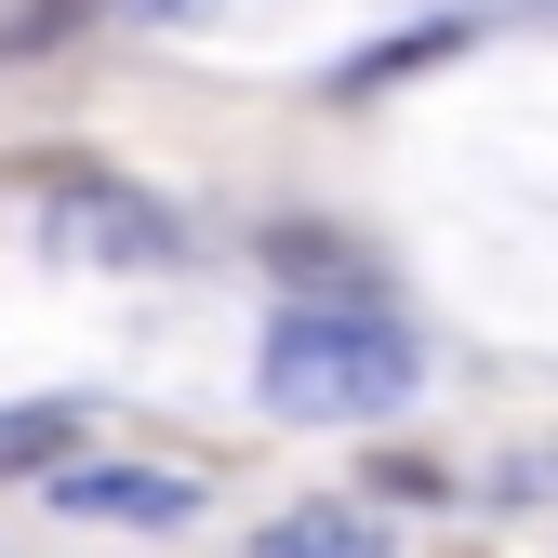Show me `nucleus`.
<instances>
[{
  "label": "nucleus",
  "mask_w": 558,
  "mask_h": 558,
  "mask_svg": "<svg viewBox=\"0 0 558 558\" xmlns=\"http://www.w3.org/2000/svg\"><path fill=\"white\" fill-rule=\"evenodd\" d=\"M40 253H66V266H160L173 214L147 186H120V173H66V186H40Z\"/></svg>",
  "instance_id": "obj_2"
},
{
  "label": "nucleus",
  "mask_w": 558,
  "mask_h": 558,
  "mask_svg": "<svg viewBox=\"0 0 558 558\" xmlns=\"http://www.w3.org/2000/svg\"><path fill=\"white\" fill-rule=\"evenodd\" d=\"M120 14H133V27H199L214 0H120Z\"/></svg>",
  "instance_id": "obj_6"
},
{
  "label": "nucleus",
  "mask_w": 558,
  "mask_h": 558,
  "mask_svg": "<svg viewBox=\"0 0 558 558\" xmlns=\"http://www.w3.org/2000/svg\"><path fill=\"white\" fill-rule=\"evenodd\" d=\"M53 506L66 519H120V532H186L199 493L173 465H53Z\"/></svg>",
  "instance_id": "obj_3"
},
{
  "label": "nucleus",
  "mask_w": 558,
  "mask_h": 558,
  "mask_svg": "<svg viewBox=\"0 0 558 558\" xmlns=\"http://www.w3.org/2000/svg\"><path fill=\"white\" fill-rule=\"evenodd\" d=\"M266 399L293 426H386L412 399V332L373 306H279L266 319Z\"/></svg>",
  "instance_id": "obj_1"
},
{
  "label": "nucleus",
  "mask_w": 558,
  "mask_h": 558,
  "mask_svg": "<svg viewBox=\"0 0 558 558\" xmlns=\"http://www.w3.org/2000/svg\"><path fill=\"white\" fill-rule=\"evenodd\" d=\"M266 558H386V532L360 506H293V519H266Z\"/></svg>",
  "instance_id": "obj_5"
},
{
  "label": "nucleus",
  "mask_w": 558,
  "mask_h": 558,
  "mask_svg": "<svg viewBox=\"0 0 558 558\" xmlns=\"http://www.w3.org/2000/svg\"><path fill=\"white\" fill-rule=\"evenodd\" d=\"M81 426H94L81 399H14V412H0V478H53V465H81Z\"/></svg>",
  "instance_id": "obj_4"
}]
</instances>
